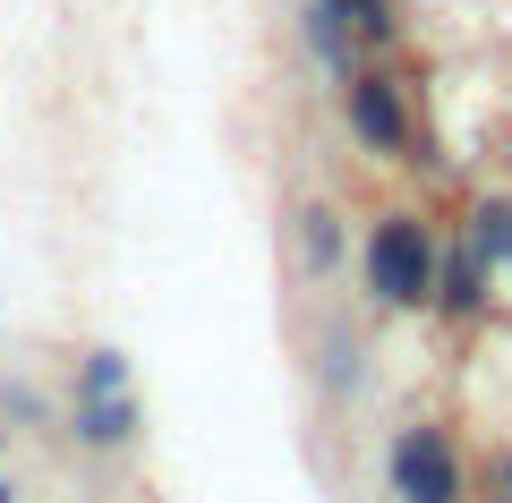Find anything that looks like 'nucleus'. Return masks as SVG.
<instances>
[{"label": "nucleus", "instance_id": "6e6552de", "mask_svg": "<svg viewBox=\"0 0 512 503\" xmlns=\"http://www.w3.org/2000/svg\"><path fill=\"white\" fill-rule=\"evenodd\" d=\"M299 265H308L316 282L342 273V214H333V205H308V214H299Z\"/></svg>", "mask_w": 512, "mask_h": 503}, {"label": "nucleus", "instance_id": "0eeeda50", "mask_svg": "<svg viewBox=\"0 0 512 503\" xmlns=\"http://www.w3.org/2000/svg\"><path fill=\"white\" fill-rule=\"evenodd\" d=\"M308 52H316V69H325L333 86H342V77L359 69V43H350V26L333 18L325 0H308Z\"/></svg>", "mask_w": 512, "mask_h": 503}, {"label": "nucleus", "instance_id": "20e7f679", "mask_svg": "<svg viewBox=\"0 0 512 503\" xmlns=\"http://www.w3.org/2000/svg\"><path fill=\"white\" fill-rule=\"evenodd\" d=\"M137 435H146V401H137V384H111V393H69V444L77 452H137Z\"/></svg>", "mask_w": 512, "mask_h": 503}, {"label": "nucleus", "instance_id": "ddd939ff", "mask_svg": "<svg viewBox=\"0 0 512 503\" xmlns=\"http://www.w3.org/2000/svg\"><path fill=\"white\" fill-rule=\"evenodd\" d=\"M0 503H18V486H9V478H0Z\"/></svg>", "mask_w": 512, "mask_h": 503}, {"label": "nucleus", "instance_id": "f8f14e48", "mask_svg": "<svg viewBox=\"0 0 512 503\" xmlns=\"http://www.w3.org/2000/svg\"><path fill=\"white\" fill-rule=\"evenodd\" d=\"M0 418H18V427H35V418H43L35 384H0Z\"/></svg>", "mask_w": 512, "mask_h": 503}, {"label": "nucleus", "instance_id": "f03ea898", "mask_svg": "<svg viewBox=\"0 0 512 503\" xmlns=\"http://www.w3.org/2000/svg\"><path fill=\"white\" fill-rule=\"evenodd\" d=\"M384 495L393 503H470V461L436 418H410L384 444Z\"/></svg>", "mask_w": 512, "mask_h": 503}, {"label": "nucleus", "instance_id": "f257e3e1", "mask_svg": "<svg viewBox=\"0 0 512 503\" xmlns=\"http://www.w3.org/2000/svg\"><path fill=\"white\" fill-rule=\"evenodd\" d=\"M436 256H444V239H436L427 214H410V205L376 214V222H367V248H359L367 299H376L384 316H419L427 290H436Z\"/></svg>", "mask_w": 512, "mask_h": 503}, {"label": "nucleus", "instance_id": "7ed1b4c3", "mask_svg": "<svg viewBox=\"0 0 512 503\" xmlns=\"http://www.w3.org/2000/svg\"><path fill=\"white\" fill-rule=\"evenodd\" d=\"M342 120H350V137H359L376 162H410V145H419L410 86H402V77H384V69H350L342 77Z\"/></svg>", "mask_w": 512, "mask_h": 503}, {"label": "nucleus", "instance_id": "9b49d317", "mask_svg": "<svg viewBox=\"0 0 512 503\" xmlns=\"http://www.w3.org/2000/svg\"><path fill=\"white\" fill-rule=\"evenodd\" d=\"M470 503H512V444H487V461L470 469Z\"/></svg>", "mask_w": 512, "mask_h": 503}, {"label": "nucleus", "instance_id": "1a4fd4ad", "mask_svg": "<svg viewBox=\"0 0 512 503\" xmlns=\"http://www.w3.org/2000/svg\"><path fill=\"white\" fill-rule=\"evenodd\" d=\"M316 376H325V393H333V401H342V393H359V376H367L359 333H342V324H333V333H325V359H316Z\"/></svg>", "mask_w": 512, "mask_h": 503}, {"label": "nucleus", "instance_id": "39448f33", "mask_svg": "<svg viewBox=\"0 0 512 503\" xmlns=\"http://www.w3.org/2000/svg\"><path fill=\"white\" fill-rule=\"evenodd\" d=\"M487 282H495V273L470 256V239H453V248L436 256V290H427V307H436L444 324H487V299H495Z\"/></svg>", "mask_w": 512, "mask_h": 503}, {"label": "nucleus", "instance_id": "9d476101", "mask_svg": "<svg viewBox=\"0 0 512 503\" xmlns=\"http://www.w3.org/2000/svg\"><path fill=\"white\" fill-rule=\"evenodd\" d=\"M325 9L350 26V43H393L402 35V9L393 0H325Z\"/></svg>", "mask_w": 512, "mask_h": 503}, {"label": "nucleus", "instance_id": "423d86ee", "mask_svg": "<svg viewBox=\"0 0 512 503\" xmlns=\"http://www.w3.org/2000/svg\"><path fill=\"white\" fill-rule=\"evenodd\" d=\"M461 239H470V256H478L487 273H512V197H478Z\"/></svg>", "mask_w": 512, "mask_h": 503}]
</instances>
